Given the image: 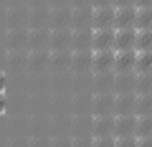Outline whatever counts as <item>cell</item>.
Segmentation results:
<instances>
[{"label": "cell", "mask_w": 152, "mask_h": 147, "mask_svg": "<svg viewBox=\"0 0 152 147\" xmlns=\"http://www.w3.org/2000/svg\"><path fill=\"white\" fill-rule=\"evenodd\" d=\"M114 48V28H96L94 31V51Z\"/></svg>", "instance_id": "5b68a950"}, {"label": "cell", "mask_w": 152, "mask_h": 147, "mask_svg": "<svg viewBox=\"0 0 152 147\" xmlns=\"http://www.w3.org/2000/svg\"><path fill=\"white\" fill-rule=\"evenodd\" d=\"M134 28H152V5L134 8Z\"/></svg>", "instance_id": "ba28073f"}, {"label": "cell", "mask_w": 152, "mask_h": 147, "mask_svg": "<svg viewBox=\"0 0 152 147\" xmlns=\"http://www.w3.org/2000/svg\"><path fill=\"white\" fill-rule=\"evenodd\" d=\"M114 66V48L94 51V71H109Z\"/></svg>", "instance_id": "277c9868"}, {"label": "cell", "mask_w": 152, "mask_h": 147, "mask_svg": "<svg viewBox=\"0 0 152 147\" xmlns=\"http://www.w3.org/2000/svg\"><path fill=\"white\" fill-rule=\"evenodd\" d=\"M114 5L122 8V5H134V0H114Z\"/></svg>", "instance_id": "8fae6325"}, {"label": "cell", "mask_w": 152, "mask_h": 147, "mask_svg": "<svg viewBox=\"0 0 152 147\" xmlns=\"http://www.w3.org/2000/svg\"><path fill=\"white\" fill-rule=\"evenodd\" d=\"M134 71L137 74H152V51H137L134 53Z\"/></svg>", "instance_id": "52a82bcc"}, {"label": "cell", "mask_w": 152, "mask_h": 147, "mask_svg": "<svg viewBox=\"0 0 152 147\" xmlns=\"http://www.w3.org/2000/svg\"><path fill=\"white\" fill-rule=\"evenodd\" d=\"M0 94H5V76L0 74Z\"/></svg>", "instance_id": "7c38bea8"}, {"label": "cell", "mask_w": 152, "mask_h": 147, "mask_svg": "<svg viewBox=\"0 0 152 147\" xmlns=\"http://www.w3.org/2000/svg\"><path fill=\"white\" fill-rule=\"evenodd\" d=\"M152 0H134V8H150Z\"/></svg>", "instance_id": "30bf717a"}, {"label": "cell", "mask_w": 152, "mask_h": 147, "mask_svg": "<svg viewBox=\"0 0 152 147\" xmlns=\"http://www.w3.org/2000/svg\"><path fill=\"white\" fill-rule=\"evenodd\" d=\"M134 48V28H114V51Z\"/></svg>", "instance_id": "7a4b0ae2"}, {"label": "cell", "mask_w": 152, "mask_h": 147, "mask_svg": "<svg viewBox=\"0 0 152 147\" xmlns=\"http://www.w3.org/2000/svg\"><path fill=\"white\" fill-rule=\"evenodd\" d=\"M134 51H152V28H134Z\"/></svg>", "instance_id": "8992f818"}, {"label": "cell", "mask_w": 152, "mask_h": 147, "mask_svg": "<svg viewBox=\"0 0 152 147\" xmlns=\"http://www.w3.org/2000/svg\"><path fill=\"white\" fill-rule=\"evenodd\" d=\"M134 48H124V51H114V71H119V74H124V71H134Z\"/></svg>", "instance_id": "6da1fadb"}, {"label": "cell", "mask_w": 152, "mask_h": 147, "mask_svg": "<svg viewBox=\"0 0 152 147\" xmlns=\"http://www.w3.org/2000/svg\"><path fill=\"white\" fill-rule=\"evenodd\" d=\"M114 28H134V5H122L114 10Z\"/></svg>", "instance_id": "3957f363"}, {"label": "cell", "mask_w": 152, "mask_h": 147, "mask_svg": "<svg viewBox=\"0 0 152 147\" xmlns=\"http://www.w3.org/2000/svg\"><path fill=\"white\" fill-rule=\"evenodd\" d=\"M96 28H114V10H96Z\"/></svg>", "instance_id": "9c48e42d"}, {"label": "cell", "mask_w": 152, "mask_h": 147, "mask_svg": "<svg viewBox=\"0 0 152 147\" xmlns=\"http://www.w3.org/2000/svg\"><path fill=\"white\" fill-rule=\"evenodd\" d=\"M3 112H5V97L0 94V114H3Z\"/></svg>", "instance_id": "4fadbf2b"}]
</instances>
